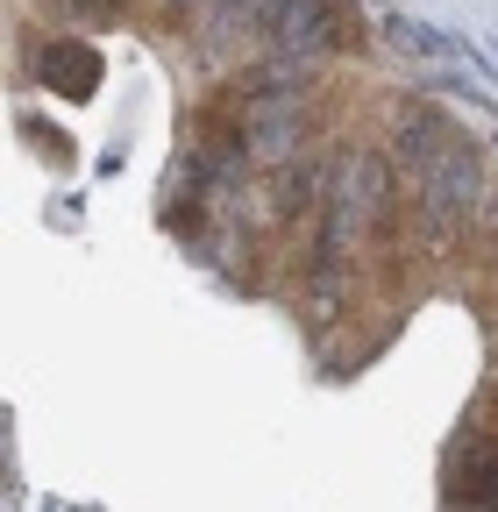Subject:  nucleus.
I'll return each instance as SVG.
<instances>
[{
	"instance_id": "nucleus-1",
	"label": "nucleus",
	"mask_w": 498,
	"mask_h": 512,
	"mask_svg": "<svg viewBox=\"0 0 498 512\" xmlns=\"http://www.w3.org/2000/svg\"><path fill=\"white\" fill-rule=\"evenodd\" d=\"M399 164L413 178V200H420V214H427L434 235H449L456 221H470L484 207V164H477V150L456 136L442 114H406Z\"/></svg>"
},
{
	"instance_id": "nucleus-2",
	"label": "nucleus",
	"mask_w": 498,
	"mask_h": 512,
	"mask_svg": "<svg viewBox=\"0 0 498 512\" xmlns=\"http://www.w3.org/2000/svg\"><path fill=\"white\" fill-rule=\"evenodd\" d=\"M449 491H456V505H470V512H498V427H491L484 406L470 413L463 441L449 448Z\"/></svg>"
},
{
	"instance_id": "nucleus-3",
	"label": "nucleus",
	"mask_w": 498,
	"mask_h": 512,
	"mask_svg": "<svg viewBox=\"0 0 498 512\" xmlns=\"http://www.w3.org/2000/svg\"><path fill=\"white\" fill-rule=\"evenodd\" d=\"M271 36L285 50H328V43H349V15L342 0H278Z\"/></svg>"
},
{
	"instance_id": "nucleus-4",
	"label": "nucleus",
	"mask_w": 498,
	"mask_h": 512,
	"mask_svg": "<svg viewBox=\"0 0 498 512\" xmlns=\"http://www.w3.org/2000/svg\"><path fill=\"white\" fill-rule=\"evenodd\" d=\"M43 64H50V79H57V72H65V79H79V93L100 79V57H93V50H79V43H57Z\"/></svg>"
},
{
	"instance_id": "nucleus-5",
	"label": "nucleus",
	"mask_w": 498,
	"mask_h": 512,
	"mask_svg": "<svg viewBox=\"0 0 498 512\" xmlns=\"http://www.w3.org/2000/svg\"><path fill=\"white\" fill-rule=\"evenodd\" d=\"M79 8H86V15H114V8H121V0H79Z\"/></svg>"
}]
</instances>
